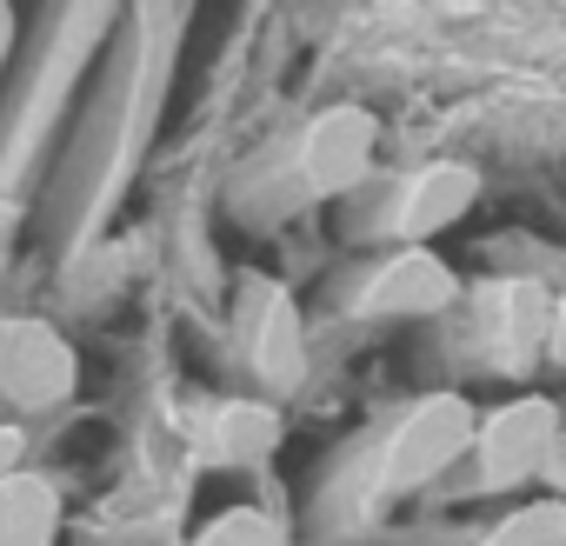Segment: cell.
Returning <instances> with one entry per match:
<instances>
[{
    "mask_svg": "<svg viewBox=\"0 0 566 546\" xmlns=\"http://www.w3.org/2000/svg\"><path fill=\"white\" fill-rule=\"evenodd\" d=\"M473 200H480V174H473L467 160H433V167H420V174L400 180V193H394V207H387V233H394L400 246H427V240H433L440 227H453Z\"/></svg>",
    "mask_w": 566,
    "mask_h": 546,
    "instance_id": "cell-5",
    "label": "cell"
},
{
    "mask_svg": "<svg viewBox=\"0 0 566 546\" xmlns=\"http://www.w3.org/2000/svg\"><path fill=\"white\" fill-rule=\"evenodd\" d=\"M81 380V360L74 347L61 340V327L48 321H8L0 327V393L14 407L41 413V407H61Z\"/></svg>",
    "mask_w": 566,
    "mask_h": 546,
    "instance_id": "cell-3",
    "label": "cell"
},
{
    "mask_svg": "<svg viewBox=\"0 0 566 546\" xmlns=\"http://www.w3.org/2000/svg\"><path fill=\"white\" fill-rule=\"evenodd\" d=\"M14 48H21V14H14V0H0V74H8Z\"/></svg>",
    "mask_w": 566,
    "mask_h": 546,
    "instance_id": "cell-15",
    "label": "cell"
},
{
    "mask_svg": "<svg viewBox=\"0 0 566 546\" xmlns=\"http://www.w3.org/2000/svg\"><path fill=\"white\" fill-rule=\"evenodd\" d=\"M480 546H566V500H526L500 526L480 533Z\"/></svg>",
    "mask_w": 566,
    "mask_h": 546,
    "instance_id": "cell-11",
    "label": "cell"
},
{
    "mask_svg": "<svg viewBox=\"0 0 566 546\" xmlns=\"http://www.w3.org/2000/svg\"><path fill=\"white\" fill-rule=\"evenodd\" d=\"M473 433H480V413H473L467 393H427V400L407 407L400 427L387 433L380 466H374V493L394 500V493L433 486L460 453H473Z\"/></svg>",
    "mask_w": 566,
    "mask_h": 546,
    "instance_id": "cell-1",
    "label": "cell"
},
{
    "mask_svg": "<svg viewBox=\"0 0 566 546\" xmlns=\"http://www.w3.org/2000/svg\"><path fill=\"white\" fill-rule=\"evenodd\" d=\"M546 360L566 374V287L553 294V321H546Z\"/></svg>",
    "mask_w": 566,
    "mask_h": 546,
    "instance_id": "cell-13",
    "label": "cell"
},
{
    "mask_svg": "<svg viewBox=\"0 0 566 546\" xmlns=\"http://www.w3.org/2000/svg\"><path fill=\"white\" fill-rule=\"evenodd\" d=\"M193 546H280V526L260 506H227L193 533Z\"/></svg>",
    "mask_w": 566,
    "mask_h": 546,
    "instance_id": "cell-12",
    "label": "cell"
},
{
    "mask_svg": "<svg viewBox=\"0 0 566 546\" xmlns=\"http://www.w3.org/2000/svg\"><path fill=\"white\" fill-rule=\"evenodd\" d=\"M247 360L273 393H294L307 380V334L301 307L280 294L273 281H247Z\"/></svg>",
    "mask_w": 566,
    "mask_h": 546,
    "instance_id": "cell-6",
    "label": "cell"
},
{
    "mask_svg": "<svg viewBox=\"0 0 566 546\" xmlns=\"http://www.w3.org/2000/svg\"><path fill=\"white\" fill-rule=\"evenodd\" d=\"M21 460H28V433L0 420V480H8V473H21Z\"/></svg>",
    "mask_w": 566,
    "mask_h": 546,
    "instance_id": "cell-14",
    "label": "cell"
},
{
    "mask_svg": "<svg viewBox=\"0 0 566 546\" xmlns=\"http://www.w3.org/2000/svg\"><path fill=\"white\" fill-rule=\"evenodd\" d=\"M546 486L566 500V427H559V447H553V466H546Z\"/></svg>",
    "mask_w": 566,
    "mask_h": 546,
    "instance_id": "cell-16",
    "label": "cell"
},
{
    "mask_svg": "<svg viewBox=\"0 0 566 546\" xmlns=\"http://www.w3.org/2000/svg\"><path fill=\"white\" fill-rule=\"evenodd\" d=\"M61 533V493L41 473H8L0 480V546H54Z\"/></svg>",
    "mask_w": 566,
    "mask_h": 546,
    "instance_id": "cell-9",
    "label": "cell"
},
{
    "mask_svg": "<svg viewBox=\"0 0 566 546\" xmlns=\"http://www.w3.org/2000/svg\"><path fill=\"white\" fill-rule=\"evenodd\" d=\"M374 147H380V127L367 107H321L301 134V187L307 193H354L367 174H374Z\"/></svg>",
    "mask_w": 566,
    "mask_h": 546,
    "instance_id": "cell-4",
    "label": "cell"
},
{
    "mask_svg": "<svg viewBox=\"0 0 566 546\" xmlns=\"http://www.w3.org/2000/svg\"><path fill=\"white\" fill-rule=\"evenodd\" d=\"M559 400L546 393H513L500 400L493 413H480V433H473V460H480V480L493 493H513L526 480H546L553 466V447H559Z\"/></svg>",
    "mask_w": 566,
    "mask_h": 546,
    "instance_id": "cell-2",
    "label": "cell"
},
{
    "mask_svg": "<svg viewBox=\"0 0 566 546\" xmlns=\"http://www.w3.org/2000/svg\"><path fill=\"white\" fill-rule=\"evenodd\" d=\"M207 440L227 453V460H266L273 447H280V407H266V400H220L213 407V420H207Z\"/></svg>",
    "mask_w": 566,
    "mask_h": 546,
    "instance_id": "cell-10",
    "label": "cell"
},
{
    "mask_svg": "<svg viewBox=\"0 0 566 546\" xmlns=\"http://www.w3.org/2000/svg\"><path fill=\"white\" fill-rule=\"evenodd\" d=\"M546 321H553V294L533 281H506L493 287V340L506 367H526L533 354H546Z\"/></svg>",
    "mask_w": 566,
    "mask_h": 546,
    "instance_id": "cell-8",
    "label": "cell"
},
{
    "mask_svg": "<svg viewBox=\"0 0 566 546\" xmlns=\"http://www.w3.org/2000/svg\"><path fill=\"white\" fill-rule=\"evenodd\" d=\"M453 294H460V281L433 246H400L367 281L360 314H374V321H427V314H447Z\"/></svg>",
    "mask_w": 566,
    "mask_h": 546,
    "instance_id": "cell-7",
    "label": "cell"
}]
</instances>
